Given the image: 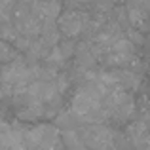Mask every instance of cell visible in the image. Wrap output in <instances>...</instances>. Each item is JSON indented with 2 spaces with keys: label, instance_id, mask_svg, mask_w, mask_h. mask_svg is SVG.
Listing matches in <instances>:
<instances>
[{
  "label": "cell",
  "instance_id": "obj_1",
  "mask_svg": "<svg viewBox=\"0 0 150 150\" xmlns=\"http://www.w3.org/2000/svg\"><path fill=\"white\" fill-rule=\"evenodd\" d=\"M25 143L38 150H51L57 143V129L53 125H36L25 135Z\"/></svg>",
  "mask_w": 150,
  "mask_h": 150
},
{
  "label": "cell",
  "instance_id": "obj_2",
  "mask_svg": "<svg viewBox=\"0 0 150 150\" xmlns=\"http://www.w3.org/2000/svg\"><path fill=\"white\" fill-rule=\"evenodd\" d=\"M112 133L105 127V125H93L86 133V143L89 144L93 150H106L112 143Z\"/></svg>",
  "mask_w": 150,
  "mask_h": 150
},
{
  "label": "cell",
  "instance_id": "obj_3",
  "mask_svg": "<svg viewBox=\"0 0 150 150\" xmlns=\"http://www.w3.org/2000/svg\"><path fill=\"white\" fill-rule=\"evenodd\" d=\"M59 27H61V30L65 34L74 36V34H78L82 30V27H84V17H82L80 13L69 11V13H65V15L59 17Z\"/></svg>",
  "mask_w": 150,
  "mask_h": 150
},
{
  "label": "cell",
  "instance_id": "obj_4",
  "mask_svg": "<svg viewBox=\"0 0 150 150\" xmlns=\"http://www.w3.org/2000/svg\"><path fill=\"white\" fill-rule=\"evenodd\" d=\"M11 133H13V129H11L6 122L0 120V148L11 144Z\"/></svg>",
  "mask_w": 150,
  "mask_h": 150
},
{
  "label": "cell",
  "instance_id": "obj_5",
  "mask_svg": "<svg viewBox=\"0 0 150 150\" xmlns=\"http://www.w3.org/2000/svg\"><path fill=\"white\" fill-rule=\"evenodd\" d=\"M13 57H15V48H11V46L0 42V61L8 63V61H11Z\"/></svg>",
  "mask_w": 150,
  "mask_h": 150
}]
</instances>
